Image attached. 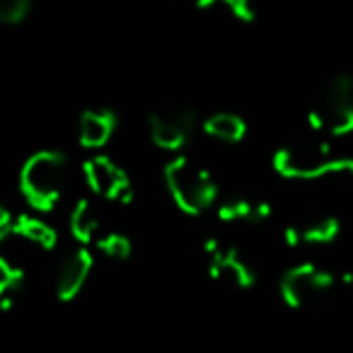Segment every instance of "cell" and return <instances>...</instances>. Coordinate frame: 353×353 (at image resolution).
<instances>
[{
    "instance_id": "obj_9",
    "label": "cell",
    "mask_w": 353,
    "mask_h": 353,
    "mask_svg": "<svg viewBox=\"0 0 353 353\" xmlns=\"http://www.w3.org/2000/svg\"><path fill=\"white\" fill-rule=\"evenodd\" d=\"M341 232V223L332 213L322 211H310L295 218L288 228H285L283 237L290 247H322L332 245Z\"/></svg>"
},
{
    "instance_id": "obj_10",
    "label": "cell",
    "mask_w": 353,
    "mask_h": 353,
    "mask_svg": "<svg viewBox=\"0 0 353 353\" xmlns=\"http://www.w3.org/2000/svg\"><path fill=\"white\" fill-rule=\"evenodd\" d=\"M94 266V256L88 247H78L63 259L56 276V298L61 303H70L73 298H78V293L83 290V285L88 283L90 271Z\"/></svg>"
},
{
    "instance_id": "obj_1",
    "label": "cell",
    "mask_w": 353,
    "mask_h": 353,
    "mask_svg": "<svg viewBox=\"0 0 353 353\" xmlns=\"http://www.w3.org/2000/svg\"><path fill=\"white\" fill-rule=\"evenodd\" d=\"M274 170L288 179H317L324 174H353V155L339 152L324 138L303 136L274 152Z\"/></svg>"
},
{
    "instance_id": "obj_17",
    "label": "cell",
    "mask_w": 353,
    "mask_h": 353,
    "mask_svg": "<svg viewBox=\"0 0 353 353\" xmlns=\"http://www.w3.org/2000/svg\"><path fill=\"white\" fill-rule=\"evenodd\" d=\"M32 3L30 0H8L0 6V22L3 25H22L30 17Z\"/></svg>"
},
{
    "instance_id": "obj_4",
    "label": "cell",
    "mask_w": 353,
    "mask_h": 353,
    "mask_svg": "<svg viewBox=\"0 0 353 353\" xmlns=\"http://www.w3.org/2000/svg\"><path fill=\"white\" fill-rule=\"evenodd\" d=\"M310 126L327 136H348L353 133V78L341 73L329 80L317 104L310 109Z\"/></svg>"
},
{
    "instance_id": "obj_6",
    "label": "cell",
    "mask_w": 353,
    "mask_h": 353,
    "mask_svg": "<svg viewBox=\"0 0 353 353\" xmlns=\"http://www.w3.org/2000/svg\"><path fill=\"white\" fill-rule=\"evenodd\" d=\"M203 250L208 256V271L216 281L232 285V288H252L256 283L254 269L235 245L221 237H208L203 242Z\"/></svg>"
},
{
    "instance_id": "obj_12",
    "label": "cell",
    "mask_w": 353,
    "mask_h": 353,
    "mask_svg": "<svg viewBox=\"0 0 353 353\" xmlns=\"http://www.w3.org/2000/svg\"><path fill=\"white\" fill-rule=\"evenodd\" d=\"M119 119L112 109L107 107H92L85 109L80 114V123H78V141L83 148L88 150H97L104 143H109L114 128H117Z\"/></svg>"
},
{
    "instance_id": "obj_7",
    "label": "cell",
    "mask_w": 353,
    "mask_h": 353,
    "mask_svg": "<svg viewBox=\"0 0 353 353\" xmlns=\"http://www.w3.org/2000/svg\"><path fill=\"white\" fill-rule=\"evenodd\" d=\"M150 138L160 150L176 152L192 141L196 131V114L189 107H165L148 117Z\"/></svg>"
},
{
    "instance_id": "obj_11",
    "label": "cell",
    "mask_w": 353,
    "mask_h": 353,
    "mask_svg": "<svg viewBox=\"0 0 353 353\" xmlns=\"http://www.w3.org/2000/svg\"><path fill=\"white\" fill-rule=\"evenodd\" d=\"M218 218L230 225L259 228L271 218V203L259 196H247V194H235L228 196L218 206Z\"/></svg>"
},
{
    "instance_id": "obj_16",
    "label": "cell",
    "mask_w": 353,
    "mask_h": 353,
    "mask_svg": "<svg viewBox=\"0 0 353 353\" xmlns=\"http://www.w3.org/2000/svg\"><path fill=\"white\" fill-rule=\"evenodd\" d=\"M94 247H97L104 256L117 259V261H123L131 256V240L119 230H104L102 235L97 237Z\"/></svg>"
},
{
    "instance_id": "obj_14",
    "label": "cell",
    "mask_w": 353,
    "mask_h": 353,
    "mask_svg": "<svg viewBox=\"0 0 353 353\" xmlns=\"http://www.w3.org/2000/svg\"><path fill=\"white\" fill-rule=\"evenodd\" d=\"M70 232L83 245H94L97 237L102 235V221H99L97 206L90 199H80L70 213Z\"/></svg>"
},
{
    "instance_id": "obj_2",
    "label": "cell",
    "mask_w": 353,
    "mask_h": 353,
    "mask_svg": "<svg viewBox=\"0 0 353 353\" xmlns=\"http://www.w3.org/2000/svg\"><path fill=\"white\" fill-rule=\"evenodd\" d=\"M68 182V157L61 150H39L20 170V192L34 211H51Z\"/></svg>"
},
{
    "instance_id": "obj_5",
    "label": "cell",
    "mask_w": 353,
    "mask_h": 353,
    "mask_svg": "<svg viewBox=\"0 0 353 353\" xmlns=\"http://www.w3.org/2000/svg\"><path fill=\"white\" fill-rule=\"evenodd\" d=\"M336 285V279L329 269L314 264V261H303L295 264L281 276V298L288 307H307L317 300L327 298Z\"/></svg>"
},
{
    "instance_id": "obj_15",
    "label": "cell",
    "mask_w": 353,
    "mask_h": 353,
    "mask_svg": "<svg viewBox=\"0 0 353 353\" xmlns=\"http://www.w3.org/2000/svg\"><path fill=\"white\" fill-rule=\"evenodd\" d=\"M203 131L206 136L216 138L223 143H240L247 136V121L240 114L232 112H216L211 117H206L203 121Z\"/></svg>"
},
{
    "instance_id": "obj_19",
    "label": "cell",
    "mask_w": 353,
    "mask_h": 353,
    "mask_svg": "<svg viewBox=\"0 0 353 353\" xmlns=\"http://www.w3.org/2000/svg\"><path fill=\"white\" fill-rule=\"evenodd\" d=\"M341 283L348 285V288H353V271H346V274L341 276Z\"/></svg>"
},
{
    "instance_id": "obj_3",
    "label": "cell",
    "mask_w": 353,
    "mask_h": 353,
    "mask_svg": "<svg viewBox=\"0 0 353 353\" xmlns=\"http://www.w3.org/2000/svg\"><path fill=\"white\" fill-rule=\"evenodd\" d=\"M165 184L176 208H182L189 216H199L218 201V184L211 172L187 155H176L167 162Z\"/></svg>"
},
{
    "instance_id": "obj_13",
    "label": "cell",
    "mask_w": 353,
    "mask_h": 353,
    "mask_svg": "<svg viewBox=\"0 0 353 353\" xmlns=\"http://www.w3.org/2000/svg\"><path fill=\"white\" fill-rule=\"evenodd\" d=\"M12 237L27 240L46 252L54 250L56 242H59V232H56L46 221H41L39 216H32V213H17L15 228H12Z\"/></svg>"
},
{
    "instance_id": "obj_18",
    "label": "cell",
    "mask_w": 353,
    "mask_h": 353,
    "mask_svg": "<svg viewBox=\"0 0 353 353\" xmlns=\"http://www.w3.org/2000/svg\"><path fill=\"white\" fill-rule=\"evenodd\" d=\"M216 3H218V8H223V10L232 17V20L252 22L256 17L254 8H252L250 3H245V0H216Z\"/></svg>"
},
{
    "instance_id": "obj_8",
    "label": "cell",
    "mask_w": 353,
    "mask_h": 353,
    "mask_svg": "<svg viewBox=\"0 0 353 353\" xmlns=\"http://www.w3.org/2000/svg\"><path fill=\"white\" fill-rule=\"evenodd\" d=\"M83 174L88 187L94 194L109 199V201L117 203H131L133 199V189H131V179L128 174L104 152L97 155H90L83 162Z\"/></svg>"
}]
</instances>
